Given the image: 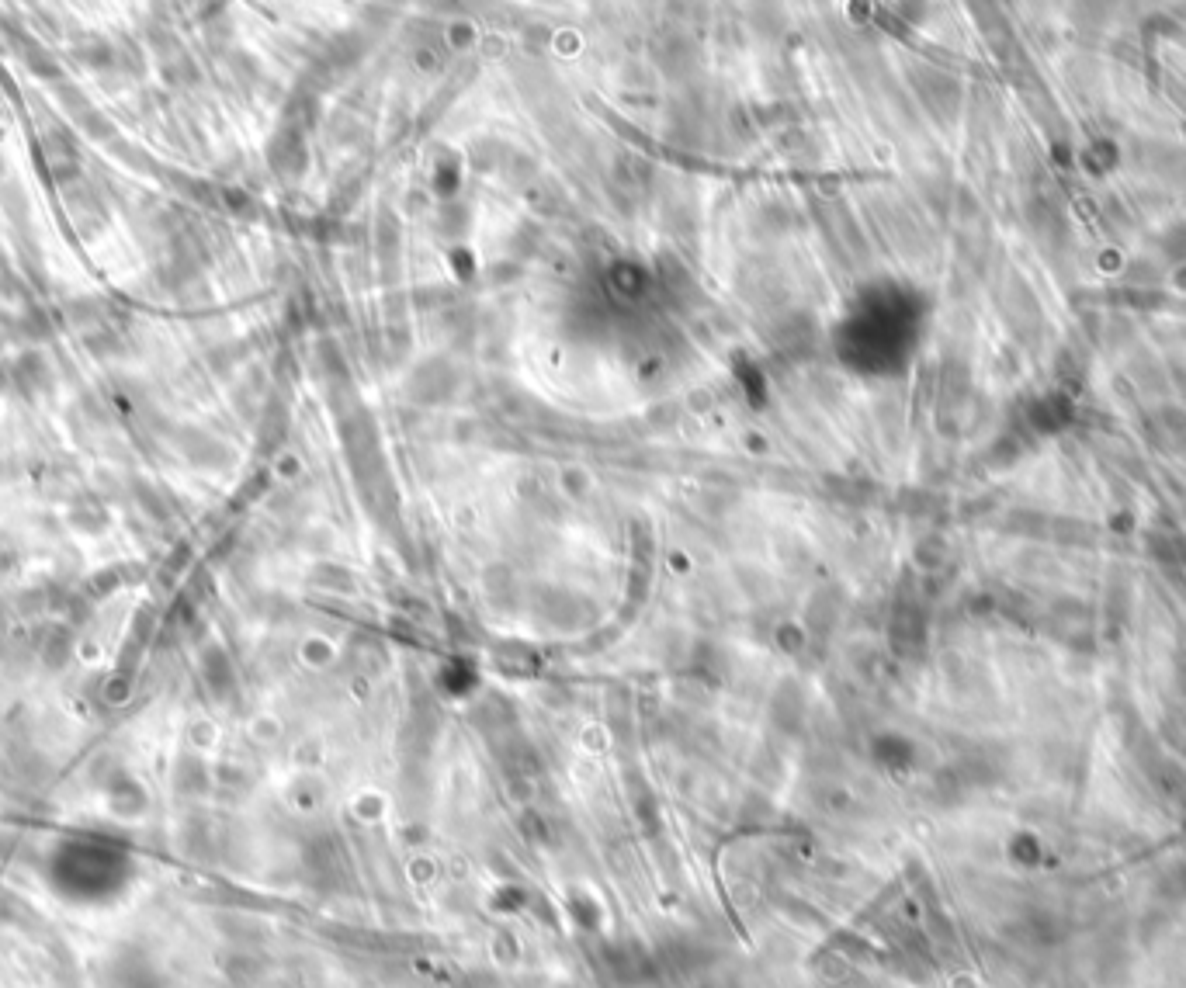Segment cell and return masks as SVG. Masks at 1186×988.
I'll list each match as a JSON object with an SVG mask.
<instances>
[{
	"label": "cell",
	"mask_w": 1186,
	"mask_h": 988,
	"mask_svg": "<svg viewBox=\"0 0 1186 988\" xmlns=\"http://www.w3.org/2000/svg\"><path fill=\"white\" fill-rule=\"evenodd\" d=\"M600 961L611 971L614 982L621 985H646L656 978V961H652L639 943H607L600 950Z\"/></svg>",
	"instance_id": "6da1fadb"
}]
</instances>
